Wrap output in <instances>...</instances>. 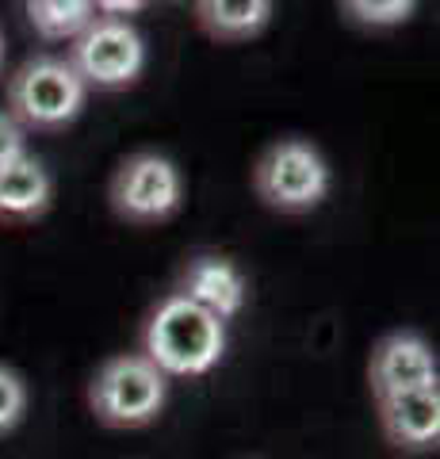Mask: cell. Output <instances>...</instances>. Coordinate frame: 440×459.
<instances>
[{"label": "cell", "mask_w": 440, "mask_h": 459, "mask_svg": "<svg viewBox=\"0 0 440 459\" xmlns=\"http://www.w3.org/2000/svg\"><path fill=\"white\" fill-rule=\"evenodd\" d=\"M142 356L165 379H200L226 356V325L184 295H165L142 329Z\"/></svg>", "instance_id": "6da1fadb"}, {"label": "cell", "mask_w": 440, "mask_h": 459, "mask_svg": "<svg viewBox=\"0 0 440 459\" xmlns=\"http://www.w3.org/2000/svg\"><path fill=\"white\" fill-rule=\"evenodd\" d=\"M168 379L142 352H119L96 368L89 383V410L108 429H146L161 418Z\"/></svg>", "instance_id": "7a4b0ae2"}, {"label": "cell", "mask_w": 440, "mask_h": 459, "mask_svg": "<svg viewBox=\"0 0 440 459\" xmlns=\"http://www.w3.org/2000/svg\"><path fill=\"white\" fill-rule=\"evenodd\" d=\"M330 184V161L306 138H280L253 165V192L268 211L280 214H306L322 207Z\"/></svg>", "instance_id": "3957f363"}, {"label": "cell", "mask_w": 440, "mask_h": 459, "mask_svg": "<svg viewBox=\"0 0 440 459\" xmlns=\"http://www.w3.org/2000/svg\"><path fill=\"white\" fill-rule=\"evenodd\" d=\"M89 89L65 57L39 54L8 81V115L23 131H62L84 111Z\"/></svg>", "instance_id": "277c9868"}, {"label": "cell", "mask_w": 440, "mask_h": 459, "mask_svg": "<svg viewBox=\"0 0 440 459\" xmlns=\"http://www.w3.org/2000/svg\"><path fill=\"white\" fill-rule=\"evenodd\" d=\"M111 211L131 226H153L173 219L184 204V177L165 153L138 150L123 157L111 177Z\"/></svg>", "instance_id": "5b68a950"}, {"label": "cell", "mask_w": 440, "mask_h": 459, "mask_svg": "<svg viewBox=\"0 0 440 459\" xmlns=\"http://www.w3.org/2000/svg\"><path fill=\"white\" fill-rule=\"evenodd\" d=\"M84 81V89L119 92L131 89L146 69V42L123 20L96 16L84 31L73 39V50L65 57Z\"/></svg>", "instance_id": "8992f818"}, {"label": "cell", "mask_w": 440, "mask_h": 459, "mask_svg": "<svg viewBox=\"0 0 440 459\" xmlns=\"http://www.w3.org/2000/svg\"><path fill=\"white\" fill-rule=\"evenodd\" d=\"M367 386H372L375 402L436 386L433 344L421 333H414V329H394V333H387L372 349V360H367Z\"/></svg>", "instance_id": "52a82bcc"}, {"label": "cell", "mask_w": 440, "mask_h": 459, "mask_svg": "<svg viewBox=\"0 0 440 459\" xmlns=\"http://www.w3.org/2000/svg\"><path fill=\"white\" fill-rule=\"evenodd\" d=\"M177 295H184L188 303H195L207 314H215V318L226 325L246 310L249 280H246V272H241L234 261H226V256H195V261L184 268Z\"/></svg>", "instance_id": "ba28073f"}, {"label": "cell", "mask_w": 440, "mask_h": 459, "mask_svg": "<svg viewBox=\"0 0 440 459\" xmlns=\"http://www.w3.org/2000/svg\"><path fill=\"white\" fill-rule=\"evenodd\" d=\"M379 429L399 452H429L440 444V386L375 402Z\"/></svg>", "instance_id": "9c48e42d"}, {"label": "cell", "mask_w": 440, "mask_h": 459, "mask_svg": "<svg viewBox=\"0 0 440 459\" xmlns=\"http://www.w3.org/2000/svg\"><path fill=\"white\" fill-rule=\"evenodd\" d=\"M54 204V177L39 157L23 153L20 161L0 169V226L39 222Z\"/></svg>", "instance_id": "30bf717a"}, {"label": "cell", "mask_w": 440, "mask_h": 459, "mask_svg": "<svg viewBox=\"0 0 440 459\" xmlns=\"http://www.w3.org/2000/svg\"><path fill=\"white\" fill-rule=\"evenodd\" d=\"M272 0H200L195 20L215 42H246L272 23Z\"/></svg>", "instance_id": "8fae6325"}, {"label": "cell", "mask_w": 440, "mask_h": 459, "mask_svg": "<svg viewBox=\"0 0 440 459\" xmlns=\"http://www.w3.org/2000/svg\"><path fill=\"white\" fill-rule=\"evenodd\" d=\"M23 12L35 35L47 42L77 39L96 20V4H89V0H27Z\"/></svg>", "instance_id": "7c38bea8"}, {"label": "cell", "mask_w": 440, "mask_h": 459, "mask_svg": "<svg viewBox=\"0 0 440 459\" xmlns=\"http://www.w3.org/2000/svg\"><path fill=\"white\" fill-rule=\"evenodd\" d=\"M414 4L410 0H345L341 4V16L367 31H387V27H402L414 16Z\"/></svg>", "instance_id": "4fadbf2b"}, {"label": "cell", "mask_w": 440, "mask_h": 459, "mask_svg": "<svg viewBox=\"0 0 440 459\" xmlns=\"http://www.w3.org/2000/svg\"><path fill=\"white\" fill-rule=\"evenodd\" d=\"M23 413H27V383L16 368L0 364V437L20 429Z\"/></svg>", "instance_id": "5bb4252c"}, {"label": "cell", "mask_w": 440, "mask_h": 459, "mask_svg": "<svg viewBox=\"0 0 440 459\" xmlns=\"http://www.w3.org/2000/svg\"><path fill=\"white\" fill-rule=\"evenodd\" d=\"M27 153V131L12 119L8 111H0V169H8L12 161H20Z\"/></svg>", "instance_id": "9a60e30c"}, {"label": "cell", "mask_w": 440, "mask_h": 459, "mask_svg": "<svg viewBox=\"0 0 440 459\" xmlns=\"http://www.w3.org/2000/svg\"><path fill=\"white\" fill-rule=\"evenodd\" d=\"M146 4L142 0H100L96 4V16H108V20H123L126 23V16H134V12H142Z\"/></svg>", "instance_id": "2e32d148"}, {"label": "cell", "mask_w": 440, "mask_h": 459, "mask_svg": "<svg viewBox=\"0 0 440 459\" xmlns=\"http://www.w3.org/2000/svg\"><path fill=\"white\" fill-rule=\"evenodd\" d=\"M0 65H4V35H0Z\"/></svg>", "instance_id": "e0dca14e"}]
</instances>
